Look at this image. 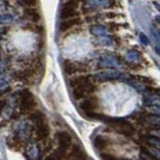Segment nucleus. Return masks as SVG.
Instances as JSON below:
<instances>
[{
	"mask_svg": "<svg viewBox=\"0 0 160 160\" xmlns=\"http://www.w3.org/2000/svg\"><path fill=\"white\" fill-rule=\"evenodd\" d=\"M155 5V7H156V9L158 10V11L160 12V3H157V2H154L153 3Z\"/></svg>",
	"mask_w": 160,
	"mask_h": 160,
	"instance_id": "29",
	"label": "nucleus"
},
{
	"mask_svg": "<svg viewBox=\"0 0 160 160\" xmlns=\"http://www.w3.org/2000/svg\"><path fill=\"white\" fill-rule=\"evenodd\" d=\"M28 154L31 159H36L39 155V151H38V148L35 146V145H31V146L29 147V150H28Z\"/></svg>",
	"mask_w": 160,
	"mask_h": 160,
	"instance_id": "18",
	"label": "nucleus"
},
{
	"mask_svg": "<svg viewBox=\"0 0 160 160\" xmlns=\"http://www.w3.org/2000/svg\"><path fill=\"white\" fill-rule=\"evenodd\" d=\"M112 3V0H87V7H109Z\"/></svg>",
	"mask_w": 160,
	"mask_h": 160,
	"instance_id": "9",
	"label": "nucleus"
},
{
	"mask_svg": "<svg viewBox=\"0 0 160 160\" xmlns=\"http://www.w3.org/2000/svg\"><path fill=\"white\" fill-rule=\"evenodd\" d=\"M80 22V20L78 18H68L64 19V21L61 22L60 24V30L61 31H67L70 28H72L74 25H76Z\"/></svg>",
	"mask_w": 160,
	"mask_h": 160,
	"instance_id": "12",
	"label": "nucleus"
},
{
	"mask_svg": "<svg viewBox=\"0 0 160 160\" xmlns=\"http://www.w3.org/2000/svg\"><path fill=\"white\" fill-rule=\"evenodd\" d=\"M159 33H160V32H159Z\"/></svg>",
	"mask_w": 160,
	"mask_h": 160,
	"instance_id": "32",
	"label": "nucleus"
},
{
	"mask_svg": "<svg viewBox=\"0 0 160 160\" xmlns=\"http://www.w3.org/2000/svg\"><path fill=\"white\" fill-rule=\"evenodd\" d=\"M155 19H156V21L160 24V15H158V16H156V18H155Z\"/></svg>",
	"mask_w": 160,
	"mask_h": 160,
	"instance_id": "30",
	"label": "nucleus"
},
{
	"mask_svg": "<svg viewBox=\"0 0 160 160\" xmlns=\"http://www.w3.org/2000/svg\"><path fill=\"white\" fill-rule=\"evenodd\" d=\"M106 122L113 129L116 130L117 132L121 133L123 135H126V136H131V135H133V133H134V128L132 125L123 119L108 118V119H106Z\"/></svg>",
	"mask_w": 160,
	"mask_h": 160,
	"instance_id": "2",
	"label": "nucleus"
},
{
	"mask_svg": "<svg viewBox=\"0 0 160 160\" xmlns=\"http://www.w3.org/2000/svg\"><path fill=\"white\" fill-rule=\"evenodd\" d=\"M146 152L148 154H150L151 156H153L154 158H156L158 160H160V149L159 148H155V147H151V148H148L146 150Z\"/></svg>",
	"mask_w": 160,
	"mask_h": 160,
	"instance_id": "20",
	"label": "nucleus"
},
{
	"mask_svg": "<svg viewBox=\"0 0 160 160\" xmlns=\"http://www.w3.org/2000/svg\"><path fill=\"white\" fill-rule=\"evenodd\" d=\"M35 105L34 98L29 91H24L21 95V102H20V109L22 111H29Z\"/></svg>",
	"mask_w": 160,
	"mask_h": 160,
	"instance_id": "5",
	"label": "nucleus"
},
{
	"mask_svg": "<svg viewBox=\"0 0 160 160\" xmlns=\"http://www.w3.org/2000/svg\"><path fill=\"white\" fill-rule=\"evenodd\" d=\"M146 109H147V111H149L151 114L160 116V105H149Z\"/></svg>",
	"mask_w": 160,
	"mask_h": 160,
	"instance_id": "21",
	"label": "nucleus"
},
{
	"mask_svg": "<svg viewBox=\"0 0 160 160\" xmlns=\"http://www.w3.org/2000/svg\"><path fill=\"white\" fill-rule=\"evenodd\" d=\"M101 158L103 160H123V159H119V158L112 156V155H109V154H102Z\"/></svg>",
	"mask_w": 160,
	"mask_h": 160,
	"instance_id": "25",
	"label": "nucleus"
},
{
	"mask_svg": "<svg viewBox=\"0 0 160 160\" xmlns=\"http://www.w3.org/2000/svg\"><path fill=\"white\" fill-rule=\"evenodd\" d=\"M126 59L127 61L131 62V63H137L140 60V53L137 51V50H129L126 54Z\"/></svg>",
	"mask_w": 160,
	"mask_h": 160,
	"instance_id": "15",
	"label": "nucleus"
},
{
	"mask_svg": "<svg viewBox=\"0 0 160 160\" xmlns=\"http://www.w3.org/2000/svg\"><path fill=\"white\" fill-rule=\"evenodd\" d=\"M139 40L143 45H148L149 44V38L144 33H140L139 34Z\"/></svg>",
	"mask_w": 160,
	"mask_h": 160,
	"instance_id": "24",
	"label": "nucleus"
},
{
	"mask_svg": "<svg viewBox=\"0 0 160 160\" xmlns=\"http://www.w3.org/2000/svg\"><path fill=\"white\" fill-rule=\"evenodd\" d=\"M98 65L100 68H114L118 67L120 65V62L113 55H104V56L100 58Z\"/></svg>",
	"mask_w": 160,
	"mask_h": 160,
	"instance_id": "6",
	"label": "nucleus"
},
{
	"mask_svg": "<svg viewBox=\"0 0 160 160\" xmlns=\"http://www.w3.org/2000/svg\"><path fill=\"white\" fill-rule=\"evenodd\" d=\"M147 142L150 143L153 146H159L160 147V138L156 136H147L146 138Z\"/></svg>",
	"mask_w": 160,
	"mask_h": 160,
	"instance_id": "22",
	"label": "nucleus"
},
{
	"mask_svg": "<svg viewBox=\"0 0 160 160\" xmlns=\"http://www.w3.org/2000/svg\"><path fill=\"white\" fill-rule=\"evenodd\" d=\"M122 76V73L116 69H108L95 75V79L98 81H108V80H115Z\"/></svg>",
	"mask_w": 160,
	"mask_h": 160,
	"instance_id": "4",
	"label": "nucleus"
},
{
	"mask_svg": "<svg viewBox=\"0 0 160 160\" xmlns=\"http://www.w3.org/2000/svg\"><path fill=\"white\" fill-rule=\"evenodd\" d=\"M78 7V0H68L67 2L63 4L61 8V14L60 17L62 19H68L72 18L73 16L77 14L76 9Z\"/></svg>",
	"mask_w": 160,
	"mask_h": 160,
	"instance_id": "3",
	"label": "nucleus"
},
{
	"mask_svg": "<svg viewBox=\"0 0 160 160\" xmlns=\"http://www.w3.org/2000/svg\"><path fill=\"white\" fill-rule=\"evenodd\" d=\"M94 145L97 148H103L106 146V140H105L102 136H97L94 140Z\"/></svg>",
	"mask_w": 160,
	"mask_h": 160,
	"instance_id": "19",
	"label": "nucleus"
},
{
	"mask_svg": "<svg viewBox=\"0 0 160 160\" xmlns=\"http://www.w3.org/2000/svg\"><path fill=\"white\" fill-rule=\"evenodd\" d=\"M155 51L157 52L158 55H160V40H158L156 45H155Z\"/></svg>",
	"mask_w": 160,
	"mask_h": 160,
	"instance_id": "27",
	"label": "nucleus"
},
{
	"mask_svg": "<svg viewBox=\"0 0 160 160\" xmlns=\"http://www.w3.org/2000/svg\"><path fill=\"white\" fill-rule=\"evenodd\" d=\"M146 119L149 123H151L154 126L160 127V116H158V115H151V116H148Z\"/></svg>",
	"mask_w": 160,
	"mask_h": 160,
	"instance_id": "17",
	"label": "nucleus"
},
{
	"mask_svg": "<svg viewBox=\"0 0 160 160\" xmlns=\"http://www.w3.org/2000/svg\"><path fill=\"white\" fill-rule=\"evenodd\" d=\"M68 160H86V155L79 147L74 146L71 150Z\"/></svg>",
	"mask_w": 160,
	"mask_h": 160,
	"instance_id": "10",
	"label": "nucleus"
},
{
	"mask_svg": "<svg viewBox=\"0 0 160 160\" xmlns=\"http://www.w3.org/2000/svg\"><path fill=\"white\" fill-rule=\"evenodd\" d=\"M24 14H25V16H26L29 20H31V21H33V22H39L40 14H39L37 9L32 8V7H28V8L25 9Z\"/></svg>",
	"mask_w": 160,
	"mask_h": 160,
	"instance_id": "11",
	"label": "nucleus"
},
{
	"mask_svg": "<svg viewBox=\"0 0 160 160\" xmlns=\"http://www.w3.org/2000/svg\"><path fill=\"white\" fill-rule=\"evenodd\" d=\"M70 85H71V87L73 89L74 97L76 99L82 98L83 96H85V94L93 91L94 89L93 85L89 81V79L83 76L72 79L70 81Z\"/></svg>",
	"mask_w": 160,
	"mask_h": 160,
	"instance_id": "1",
	"label": "nucleus"
},
{
	"mask_svg": "<svg viewBox=\"0 0 160 160\" xmlns=\"http://www.w3.org/2000/svg\"><path fill=\"white\" fill-rule=\"evenodd\" d=\"M17 2L21 6H27V7H32L36 4V0H17Z\"/></svg>",
	"mask_w": 160,
	"mask_h": 160,
	"instance_id": "23",
	"label": "nucleus"
},
{
	"mask_svg": "<svg viewBox=\"0 0 160 160\" xmlns=\"http://www.w3.org/2000/svg\"><path fill=\"white\" fill-rule=\"evenodd\" d=\"M151 134H153L154 136H156V137H159V138H160V129L154 130V131L151 132Z\"/></svg>",
	"mask_w": 160,
	"mask_h": 160,
	"instance_id": "28",
	"label": "nucleus"
},
{
	"mask_svg": "<svg viewBox=\"0 0 160 160\" xmlns=\"http://www.w3.org/2000/svg\"><path fill=\"white\" fill-rule=\"evenodd\" d=\"M57 136H58L60 147L63 148V149H66L70 146V144H71V137H70V135L68 133L59 132L57 134Z\"/></svg>",
	"mask_w": 160,
	"mask_h": 160,
	"instance_id": "8",
	"label": "nucleus"
},
{
	"mask_svg": "<svg viewBox=\"0 0 160 160\" xmlns=\"http://www.w3.org/2000/svg\"><path fill=\"white\" fill-rule=\"evenodd\" d=\"M128 83L131 85V86H133L135 89H137L138 91L140 92H143V91H146V86L141 83L140 81H137V79L136 80H128Z\"/></svg>",
	"mask_w": 160,
	"mask_h": 160,
	"instance_id": "16",
	"label": "nucleus"
},
{
	"mask_svg": "<svg viewBox=\"0 0 160 160\" xmlns=\"http://www.w3.org/2000/svg\"><path fill=\"white\" fill-rule=\"evenodd\" d=\"M80 107H81L86 113H90L93 111L95 107H96V102H95L94 99L92 98H87L80 104Z\"/></svg>",
	"mask_w": 160,
	"mask_h": 160,
	"instance_id": "13",
	"label": "nucleus"
},
{
	"mask_svg": "<svg viewBox=\"0 0 160 160\" xmlns=\"http://www.w3.org/2000/svg\"><path fill=\"white\" fill-rule=\"evenodd\" d=\"M157 65H158V67H159V68H160V64H159V63H158V62H157Z\"/></svg>",
	"mask_w": 160,
	"mask_h": 160,
	"instance_id": "31",
	"label": "nucleus"
},
{
	"mask_svg": "<svg viewBox=\"0 0 160 160\" xmlns=\"http://www.w3.org/2000/svg\"><path fill=\"white\" fill-rule=\"evenodd\" d=\"M90 31L95 36H103V35H107V28L103 26V25H94L90 28Z\"/></svg>",
	"mask_w": 160,
	"mask_h": 160,
	"instance_id": "14",
	"label": "nucleus"
},
{
	"mask_svg": "<svg viewBox=\"0 0 160 160\" xmlns=\"http://www.w3.org/2000/svg\"><path fill=\"white\" fill-rule=\"evenodd\" d=\"M141 158L143 159V160H158V159H156V158H154L153 156H151L150 154H148L147 152H143V153H141Z\"/></svg>",
	"mask_w": 160,
	"mask_h": 160,
	"instance_id": "26",
	"label": "nucleus"
},
{
	"mask_svg": "<svg viewBox=\"0 0 160 160\" xmlns=\"http://www.w3.org/2000/svg\"><path fill=\"white\" fill-rule=\"evenodd\" d=\"M63 67L66 73L73 74L75 72L84 71V66L78 62H72V61H65L63 63Z\"/></svg>",
	"mask_w": 160,
	"mask_h": 160,
	"instance_id": "7",
	"label": "nucleus"
}]
</instances>
